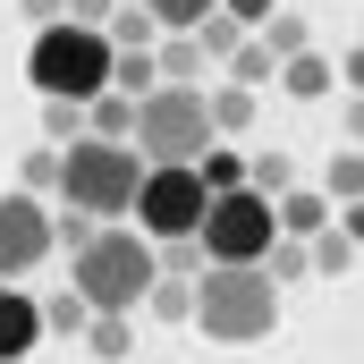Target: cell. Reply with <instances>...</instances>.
I'll use <instances>...</instances> for the list:
<instances>
[{
  "label": "cell",
  "mask_w": 364,
  "mask_h": 364,
  "mask_svg": "<svg viewBox=\"0 0 364 364\" xmlns=\"http://www.w3.org/2000/svg\"><path fill=\"white\" fill-rule=\"evenodd\" d=\"M195 331L220 348H255L279 331V288L263 263H203L195 272Z\"/></svg>",
  "instance_id": "obj_1"
},
{
  "label": "cell",
  "mask_w": 364,
  "mask_h": 364,
  "mask_svg": "<svg viewBox=\"0 0 364 364\" xmlns=\"http://www.w3.org/2000/svg\"><path fill=\"white\" fill-rule=\"evenodd\" d=\"M153 272H161V246H153L144 229L102 220L85 246H77L68 288L85 296V314H136V305H144V288H153Z\"/></svg>",
  "instance_id": "obj_2"
},
{
  "label": "cell",
  "mask_w": 364,
  "mask_h": 364,
  "mask_svg": "<svg viewBox=\"0 0 364 364\" xmlns=\"http://www.w3.org/2000/svg\"><path fill=\"white\" fill-rule=\"evenodd\" d=\"M136 178H144V153L127 144V136H77V144H60V203H77L85 220H127V203H136Z\"/></svg>",
  "instance_id": "obj_3"
},
{
  "label": "cell",
  "mask_w": 364,
  "mask_h": 364,
  "mask_svg": "<svg viewBox=\"0 0 364 364\" xmlns=\"http://www.w3.org/2000/svg\"><path fill=\"white\" fill-rule=\"evenodd\" d=\"M26 85L43 93V102H93V93L110 85V34H102V26H68V17L34 26Z\"/></svg>",
  "instance_id": "obj_4"
},
{
  "label": "cell",
  "mask_w": 364,
  "mask_h": 364,
  "mask_svg": "<svg viewBox=\"0 0 364 364\" xmlns=\"http://www.w3.org/2000/svg\"><path fill=\"white\" fill-rule=\"evenodd\" d=\"M127 144H136L144 161H195V153L212 144V110H203V85H153V93H136Z\"/></svg>",
  "instance_id": "obj_5"
},
{
  "label": "cell",
  "mask_w": 364,
  "mask_h": 364,
  "mask_svg": "<svg viewBox=\"0 0 364 364\" xmlns=\"http://www.w3.org/2000/svg\"><path fill=\"white\" fill-rule=\"evenodd\" d=\"M272 237H279L272 195H255V186H220L203 203V220H195V255L203 263H263Z\"/></svg>",
  "instance_id": "obj_6"
},
{
  "label": "cell",
  "mask_w": 364,
  "mask_h": 364,
  "mask_svg": "<svg viewBox=\"0 0 364 364\" xmlns=\"http://www.w3.org/2000/svg\"><path fill=\"white\" fill-rule=\"evenodd\" d=\"M203 178H195V161H144V178H136V220H144V237L153 246H170V237H195V220H203Z\"/></svg>",
  "instance_id": "obj_7"
},
{
  "label": "cell",
  "mask_w": 364,
  "mask_h": 364,
  "mask_svg": "<svg viewBox=\"0 0 364 364\" xmlns=\"http://www.w3.org/2000/svg\"><path fill=\"white\" fill-rule=\"evenodd\" d=\"M43 255H51V203L26 195V186H9L0 195V279H26Z\"/></svg>",
  "instance_id": "obj_8"
},
{
  "label": "cell",
  "mask_w": 364,
  "mask_h": 364,
  "mask_svg": "<svg viewBox=\"0 0 364 364\" xmlns=\"http://www.w3.org/2000/svg\"><path fill=\"white\" fill-rule=\"evenodd\" d=\"M34 348H43V305H34L26 288H9V279H0V364L34 356Z\"/></svg>",
  "instance_id": "obj_9"
},
{
  "label": "cell",
  "mask_w": 364,
  "mask_h": 364,
  "mask_svg": "<svg viewBox=\"0 0 364 364\" xmlns=\"http://www.w3.org/2000/svg\"><path fill=\"white\" fill-rule=\"evenodd\" d=\"M272 220H279V237L305 246V237L331 229V195H322V186H288V195H272Z\"/></svg>",
  "instance_id": "obj_10"
},
{
  "label": "cell",
  "mask_w": 364,
  "mask_h": 364,
  "mask_svg": "<svg viewBox=\"0 0 364 364\" xmlns=\"http://www.w3.org/2000/svg\"><path fill=\"white\" fill-rule=\"evenodd\" d=\"M272 77H279V93H288V102H331V93H339V68H331L322 51H288Z\"/></svg>",
  "instance_id": "obj_11"
},
{
  "label": "cell",
  "mask_w": 364,
  "mask_h": 364,
  "mask_svg": "<svg viewBox=\"0 0 364 364\" xmlns=\"http://www.w3.org/2000/svg\"><path fill=\"white\" fill-rule=\"evenodd\" d=\"M144 322H195V279L178 272H153V288H144V305H136Z\"/></svg>",
  "instance_id": "obj_12"
},
{
  "label": "cell",
  "mask_w": 364,
  "mask_h": 364,
  "mask_svg": "<svg viewBox=\"0 0 364 364\" xmlns=\"http://www.w3.org/2000/svg\"><path fill=\"white\" fill-rule=\"evenodd\" d=\"M153 68H161V85H195V77H212V60L195 51V34H161V43H153Z\"/></svg>",
  "instance_id": "obj_13"
},
{
  "label": "cell",
  "mask_w": 364,
  "mask_h": 364,
  "mask_svg": "<svg viewBox=\"0 0 364 364\" xmlns=\"http://www.w3.org/2000/svg\"><path fill=\"white\" fill-rule=\"evenodd\" d=\"M85 356H102V364H119L127 348H136V314H85Z\"/></svg>",
  "instance_id": "obj_14"
},
{
  "label": "cell",
  "mask_w": 364,
  "mask_h": 364,
  "mask_svg": "<svg viewBox=\"0 0 364 364\" xmlns=\"http://www.w3.org/2000/svg\"><path fill=\"white\" fill-rule=\"evenodd\" d=\"M102 34H110V51H153V43H161V26H153V17H144L136 0H110Z\"/></svg>",
  "instance_id": "obj_15"
},
{
  "label": "cell",
  "mask_w": 364,
  "mask_h": 364,
  "mask_svg": "<svg viewBox=\"0 0 364 364\" xmlns=\"http://www.w3.org/2000/svg\"><path fill=\"white\" fill-rule=\"evenodd\" d=\"M203 110H212V136H237V127L255 119V93H246V85H229V77H220V85L203 93Z\"/></svg>",
  "instance_id": "obj_16"
},
{
  "label": "cell",
  "mask_w": 364,
  "mask_h": 364,
  "mask_svg": "<svg viewBox=\"0 0 364 364\" xmlns=\"http://www.w3.org/2000/svg\"><path fill=\"white\" fill-rule=\"evenodd\" d=\"M322 195H331V203H356V195H364V144H339V153H331Z\"/></svg>",
  "instance_id": "obj_17"
},
{
  "label": "cell",
  "mask_w": 364,
  "mask_h": 364,
  "mask_svg": "<svg viewBox=\"0 0 364 364\" xmlns=\"http://www.w3.org/2000/svg\"><path fill=\"white\" fill-rule=\"evenodd\" d=\"M136 9H144V17H153L161 34H195V26H203V17H212L220 0H136Z\"/></svg>",
  "instance_id": "obj_18"
},
{
  "label": "cell",
  "mask_w": 364,
  "mask_h": 364,
  "mask_svg": "<svg viewBox=\"0 0 364 364\" xmlns=\"http://www.w3.org/2000/svg\"><path fill=\"white\" fill-rule=\"evenodd\" d=\"M153 85H161L153 51H110V93H127V102H136V93H153Z\"/></svg>",
  "instance_id": "obj_19"
},
{
  "label": "cell",
  "mask_w": 364,
  "mask_h": 364,
  "mask_svg": "<svg viewBox=\"0 0 364 364\" xmlns=\"http://www.w3.org/2000/svg\"><path fill=\"white\" fill-rule=\"evenodd\" d=\"M263 51H272V60H288V51H314V26H305L296 9H272V17H263Z\"/></svg>",
  "instance_id": "obj_20"
},
{
  "label": "cell",
  "mask_w": 364,
  "mask_h": 364,
  "mask_svg": "<svg viewBox=\"0 0 364 364\" xmlns=\"http://www.w3.org/2000/svg\"><path fill=\"white\" fill-rule=\"evenodd\" d=\"M237 43H246V26H237V17H220V9H212V17H203V26H195V51H203V60H212V68H220V60H229V51H237Z\"/></svg>",
  "instance_id": "obj_21"
},
{
  "label": "cell",
  "mask_w": 364,
  "mask_h": 364,
  "mask_svg": "<svg viewBox=\"0 0 364 364\" xmlns=\"http://www.w3.org/2000/svg\"><path fill=\"white\" fill-rule=\"evenodd\" d=\"M220 68H229V85H246V93H255V85H272V68H279V60L263 51V43H237Z\"/></svg>",
  "instance_id": "obj_22"
},
{
  "label": "cell",
  "mask_w": 364,
  "mask_h": 364,
  "mask_svg": "<svg viewBox=\"0 0 364 364\" xmlns=\"http://www.w3.org/2000/svg\"><path fill=\"white\" fill-rule=\"evenodd\" d=\"M246 186H255V195H288V186H296L288 153H255V161H246Z\"/></svg>",
  "instance_id": "obj_23"
},
{
  "label": "cell",
  "mask_w": 364,
  "mask_h": 364,
  "mask_svg": "<svg viewBox=\"0 0 364 364\" xmlns=\"http://www.w3.org/2000/svg\"><path fill=\"white\" fill-rule=\"evenodd\" d=\"M85 136V102H43V144H77Z\"/></svg>",
  "instance_id": "obj_24"
},
{
  "label": "cell",
  "mask_w": 364,
  "mask_h": 364,
  "mask_svg": "<svg viewBox=\"0 0 364 364\" xmlns=\"http://www.w3.org/2000/svg\"><path fill=\"white\" fill-rule=\"evenodd\" d=\"M51 331H60V339H77V331H85V296H77V288L43 305V339H51Z\"/></svg>",
  "instance_id": "obj_25"
},
{
  "label": "cell",
  "mask_w": 364,
  "mask_h": 364,
  "mask_svg": "<svg viewBox=\"0 0 364 364\" xmlns=\"http://www.w3.org/2000/svg\"><path fill=\"white\" fill-rule=\"evenodd\" d=\"M93 229H102V220H85V212H77V203H60V212H51V246H68V255H77V246H85Z\"/></svg>",
  "instance_id": "obj_26"
},
{
  "label": "cell",
  "mask_w": 364,
  "mask_h": 364,
  "mask_svg": "<svg viewBox=\"0 0 364 364\" xmlns=\"http://www.w3.org/2000/svg\"><path fill=\"white\" fill-rule=\"evenodd\" d=\"M51 178H60V144H43V153H26V195H43Z\"/></svg>",
  "instance_id": "obj_27"
},
{
  "label": "cell",
  "mask_w": 364,
  "mask_h": 364,
  "mask_svg": "<svg viewBox=\"0 0 364 364\" xmlns=\"http://www.w3.org/2000/svg\"><path fill=\"white\" fill-rule=\"evenodd\" d=\"M279 0H220V17H237V26H263Z\"/></svg>",
  "instance_id": "obj_28"
},
{
  "label": "cell",
  "mask_w": 364,
  "mask_h": 364,
  "mask_svg": "<svg viewBox=\"0 0 364 364\" xmlns=\"http://www.w3.org/2000/svg\"><path fill=\"white\" fill-rule=\"evenodd\" d=\"M60 17H68V26H102V17H110V0H60Z\"/></svg>",
  "instance_id": "obj_29"
},
{
  "label": "cell",
  "mask_w": 364,
  "mask_h": 364,
  "mask_svg": "<svg viewBox=\"0 0 364 364\" xmlns=\"http://www.w3.org/2000/svg\"><path fill=\"white\" fill-rule=\"evenodd\" d=\"M339 85H348V93H364V43L348 51V68H339Z\"/></svg>",
  "instance_id": "obj_30"
},
{
  "label": "cell",
  "mask_w": 364,
  "mask_h": 364,
  "mask_svg": "<svg viewBox=\"0 0 364 364\" xmlns=\"http://www.w3.org/2000/svg\"><path fill=\"white\" fill-rule=\"evenodd\" d=\"M348 144H364V93H348Z\"/></svg>",
  "instance_id": "obj_31"
},
{
  "label": "cell",
  "mask_w": 364,
  "mask_h": 364,
  "mask_svg": "<svg viewBox=\"0 0 364 364\" xmlns=\"http://www.w3.org/2000/svg\"><path fill=\"white\" fill-rule=\"evenodd\" d=\"M17 9H26L34 26H51V17H60V0H17Z\"/></svg>",
  "instance_id": "obj_32"
}]
</instances>
